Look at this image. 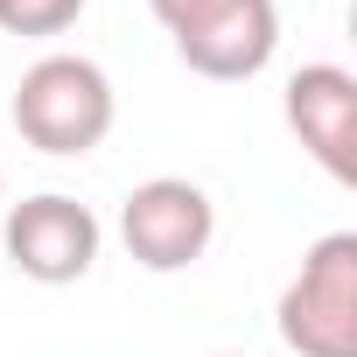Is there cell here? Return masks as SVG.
I'll return each mask as SVG.
<instances>
[{
  "mask_svg": "<svg viewBox=\"0 0 357 357\" xmlns=\"http://www.w3.org/2000/svg\"><path fill=\"white\" fill-rule=\"evenodd\" d=\"M15 133L43 154H91L112 133V77L91 56H43L15 84Z\"/></svg>",
  "mask_w": 357,
  "mask_h": 357,
  "instance_id": "cell-1",
  "label": "cell"
},
{
  "mask_svg": "<svg viewBox=\"0 0 357 357\" xmlns=\"http://www.w3.org/2000/svg\"><path fill=\"white\" fill-rule=\"evenodd\" d=\"M273 315L294 357H357V231L315 238Z\"/></svg>",
  "mask_w": 357,
  "mask_h": 357,
  "instance_id": "cell-2",
  "label": "cell"
},
{
  "mask_svg": "<svg viewBox=\"0 0 357 357\" xmlns=\"http://www.w3.org/2000/svg\"><path fill=\"white\" fill-rule=\"evenodd\" d=\"M119 238L147 273H183L211 252L218 238V204L190 183V175H154L119 204Z\"/></svg>",
  "mask_w": 357,
  "mask_h": 357,
  "instance_id": "cell-3",
  "label": "cell"
},
{
  "mask_svg": "<svg viewBox=\"0 0 357 357\" xmlns=\"http://www.w3.org/2000/svg\"><path fill=\"white\" fill-rule=\"evenodd\" d=\"M98 218L91 204L63 197V190H43V197H22L8 211V259L22 280H43V287H70L98 266Z\"/></svg>",
  "mask_w": 357,
  "mask_h": 357,
  "instance_id": "cell-4",
  "label": "cell"
},
{
  "mask_svg": "<svg viewBox=\"0 0 357 357\" xmlns=\"http://www.w3.org/2000/svg\"><path fill=\"white\" fill-rule=\"evenodd\" d=\"M280 112L322 175L357 183V77L343 63H301L280 91Z\"/></svg>",
  "mask_w": 357,
  "mask_h": 357,
  "instance_id": "cell-5",
  "label": "cell"
},
{
  "mask_svg": "<svg viewBox=\"0 0 357 357\" xmlns=\"http://www.w3.org/2000/svg\"><path fill=\"white\" fill-rule=\"evenodd\" d=\"M273 50H280V8L273 0H225L204 29L175 36V56H183L197 77H211V84L259 77L273 63Z\"/></svg>",
  "mask_w": 357,
  "mask_h": 357,
  "instance_id": "cell-6",
  "label": "cell"
},
{
  "mask_svg": "<svg viewBox=\"0 0 357 357\" xmlns=\"http://www.w3.org/2000/svg\"><path fill=\"white\" fill-rule=\"evenodd\" d=\"M77 15H84V0H0L8 36H63Z\"/></svg>",
  "mask_w": 357,
  "mask_h": 357,
  "instance_id": "cell-7",
  "label": "cell"
},
{
  "mask_svg": "<svg viewBox=\"0 0 357 357\" xmlns=\"http://www.w3.org/2000/svg\"><path fill=\"white\" fill-rule=\"evenodd\" d=\"M147 8H154V22H161L168 36H190V29H204V22L225 8V0H147Z\"/></svg>",
  "mask_w": 357,
  "mask_h": 357,
  "instance_id": "cell-8",
  "label": "cell"
},
{
  "mask_svg": "<svg viewBox=\"0 0 357 357\" xmlns=\"http://www.w3.org/2000/svg\"><path fill=\"white\" fill-rule=\"evenodd\" d=\"M0 197H8V168H0Z\"/></svg>",
  "mask_w": 357,
  "mask_h": 357,
  "instance_id": "cell-9",
  "label": "cell"
}]
</instances>
